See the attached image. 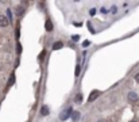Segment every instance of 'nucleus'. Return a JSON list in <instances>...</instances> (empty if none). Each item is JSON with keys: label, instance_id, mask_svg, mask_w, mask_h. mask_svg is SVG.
Instances as JSON below:
<instances>
[{"label": "nucleus", "instance_id": "nucleus-6", "mask_svg": "<svg viewBox=\"0 0 139 122\" xmlns=\"http://www.w3.org/2000/svg\"><path fill=\"white\" fill-rule=\"evenodd\" d=\"M80 117H81V115H80V113H78V111H73V114H72V117H70V118L76 122V121L80 119Z\"/></svg>", "mask_w": 139, "mask_h": 122}, {"label": "nucleus", "instance_id": "nucleus-10", "mask_svg": "<svg viewBox=\"0 0 139 122\" xmlns=\"http://www.w3.org/2000/svg\"><path fill=\"white\" fill-rule=\"evenodd\" d=\"M74 100H76V102H78V103H80V102L82 100L81 95H80V94H77V95H76V98H74Z\"/></svg>", "mask_w": 139, "mask_h": 122}, {"label": "nucleus", "instance_id": "nucleus-14", "mask_svg": "<svg viewBox=\"0 0 139 122\" xmlns=\"http://www.w3.org/2000/svg\"><path fill=\"white\" fill-rule=\"evenodd\" d=\"M16 50H18V53H20V50H22V48H20V45L18 44V46H16Z\"/></svg>", "mask_w": 139, "mask_h": 122}, {"label": "nucleus", "instance_id": "nucleus-4", "mask_svg": "<svg viewBox=\"0 0 139 122\" xmlns=\"http://www.w3.org/2000/svg\"><path fill=\"white\" fill-rule=\"evenodd\" d=\"M8 23H9V21L4 15H0V27H7Z\"/></svg>", "mask_w": 139, "mask_h": 122}, {"label": "nucleus", "instance_id": "nucleus-19", "mask_svg": "<svg viewBox=\"0 0 139 122\" xmlns=\"http://www.w3.org/2000/svg\"><path fill=\"white\" fill-rule=\"evenodd\" d=\"M130 122H138V121H130Z\"/></svg>", "mask_w": 139, "mask_h": 122}, {"label": "nucleus", "instance_id": "nucleus-8", "mask_svg": "<svg viewBox=\"0 0 139 122\" xmlns=\"http://www.w3.org/2000/svg\"><path fill=\"white\" fill-rule=\"evenodd\" d=\"M41 114L42 115H47L49 114V108L46 107V106H43V107H42V110H41Z\"/></svg>", "mask_w": 139, "mask_h": 122}, {"label": "nucleus", "instance_id": "nucleus-13", "mask_svg": "<svg viewBox=\"0 0 139 122\" xmlns=\"http://www.w3.org/2000/svg\"><path fill=\"white\" fill-rule=\"evenodd\" d=\"M16 12H18V15H22L23 14V8L22 7H18V11H16Z\"/></svg>", "mask_w": 139, "mask_h": 122}, {"label": "nucleus", "instance_id": "nucleus-17", "mask_svg": "<svg viewBox=\"0 0 139 122\" xmlns=\"http://www.w3.org/2000/svg\"><path fill=\"white\" fill-rule=\"evenodd\" d=\"M135 80H137L138 83H139V73H137V75H135Z\"/></svg>", "mask_w": 139, "mask_h": 122}, {"label": "nucleus", "instance_id": "nucleus-12", "mask_svg": "<svg viewBox=\"0 0 139 122\" xmlns=\"http://www.w3.org/2000/svg\"><path fill=\"white\" fill-rule=\"evenodd\" d=\"M80 71H81L80 65H77V68H76V76H78V75H80Z\"/></svg>", "mask_w": 139, "mask_h": 122}, {"label": "nucleus", "instance_id": "nucleus-11", "mask_svg": "<svg viewBox=\"0 0 139 122\" xmlns=\"http://www.w3.org/2000/svg\"><path fill=\"white\" fill-rule=\"evenodd\" d=\"M7 15H8V21H12V14H11V10H7Z\"/></svg>", "mask_w": 139, "mask_h": 122}, {"label": "nucleus", "instance_id": "nucleus-15", "mask_svg": "<svg viewBox=\"0 0 139 122\" xmlns=\"http://www.w3.org/2000/svg\"><path fill=\"white\" fill-rule=\"evenodd\" d=\"M112 12H114V14H116V12H118V8L116 7H112Z\"/></svg>", "mask_w": 139, "mask_h": 122}, {"label": "nucleus", "instance_id": "nucleus-7", "mask_svg": "<svg viewBox=\"0 0 139 122\" xmlns=\"http://www.w3.org/2000/svg\"><path fill=\"white\" fill-rule=\"evenodd\" d=\"M62 46H64V44H62L61 41H58V42H55V44L53 45V50H58V49H61Z\"/></svg>", "mask_w": 139, "mask_h": 122}, {"label": "nucleus", "instance_id": "nucleus-16", "mask_svg": "<svg viewBox=\"0 0 139 122\" xmlns=\"http://www.w3.org/2000/svg\"><path fill=\"white\" fill-rule=\"evenodd\" d=\"M95 14H96V10L92 8V10H91V15H95Z\"/></svg>", "mask_w": 139, "mask_h": 122}, {"label": "nucleus", "instance_id": "nucleus-3", "mask_svg": "<svg viewBox=\"0 0 139 122\" xmlns=\"http://www.w3.org/2000/svg\"><path fill=\"white\" fill-rule=\"evenodd\" d=\"M138 99H139V96H138L137 92H134V91L128 92V100H130V102H137Z\"/></svg>", "mask_w": 139, "mask_h": 122}, {"label": "nucleus", "instance_id": "nucleus-5", "mask_svg": "<svg viewBox=\"0 0 139 122\" xmlns=\"http://www.w3.org/2000/svg\"><path fill=\"white\" fill-rule=\"evenodd\" d=\"M45 27H46V30H47V31H51V30H53V23H51L50 19H46Z\"/></svg>", "mask_w": 139, "mask_h": 122}, {"label": "nucleus", "instance_id": "nucleus-1", "mask_svg": "<svg viewBox=\"0 0 139 122\" xmlns=\"http://www.w3.org/2000/svg\"><path fill=\"white\" fill-rule=\"evenodd\" d=\"M72 114H73V110H72V107H66L64 111H62L61 114H59V119L61 121H66L68 118L72 117Z\"/></svg>", "mask_w": 139, "mask_h": 122}, {"label": "nucleus", "instance_id": "nucleus-9", "mask_svg": "<svg viewBox=\"0 0 139 122\" xmlns=\"http://www.w3.org/2000/svg\"><path fill=\"white\" fill-rule=\"evenodd\" d=\"M12 83H15V76H14V75H11V77H9V80H8V85H12Z\"/></svg>", "mask_w": 139, "mask_h": 122}, {"label": "nucleus", "instance_id": "nucleus-18", "mask_svg": "<svg viewBox=\"0 0 139 122\" xmlns=\"http://www.w3.org/2000/svg\"><path fill=\"white\" fill-rule=\"evenodd\" d=\"M89 44H91V42H89V41H85V42H84V46H88Z\"/></svg>", "mask_w": 139, "mask_h": 122}, {"label": "nucleus", "instance_id": "nucleus-2", "mask_svg": "<svg viewBox=\"0 0 139 122\" xmlns=\"http://www.w3.org/2000/svg\"><path fill=\"white\" fill-rule=\"evenodd\" d=\"M100 95V91H97V90H95V91H92L91 92V95H89V98H88V100L89 102H93L97 99V96Z\"/></svg>", "mask_w": 139, "mask_h": 122}]
</instances>
